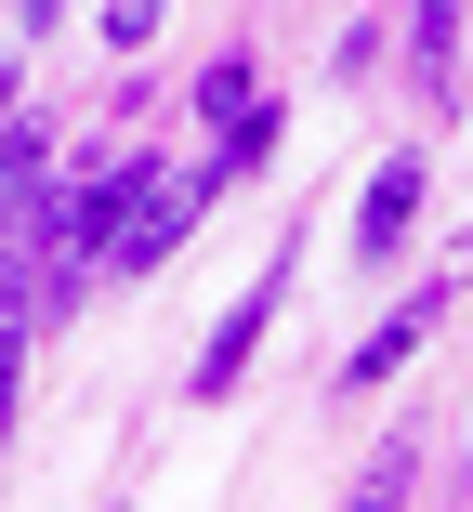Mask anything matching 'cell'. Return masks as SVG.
I'll return each instance as SVG.
<instances>
[{
	"label": "cell",
	"instance_id": "6da1fadb",
	"mask_svg": "<svg viewBox=\"0 0 473 512\" xmlns=\"http://www.w3.org/2000/svg\"><path fill=\"white\" fill-rule=\"evenodd\" d=\"M211 197H224V171H145V197H132V211L106 224V250H92V276H158L171 250H184V224H198L211 211Z\"/></svg>",
	"mask_w": 473,
	"mask_h": 512
},
{
	"label": "cell",
	"instance_id": "7a4b0ae2",
	"mask_svg": "<svg viewBox=\"0 0 473 512\" xmlns=\"http://www.w3.org/2000/svg\"><path fill=\"white\" fill-rule=\"evenodd\" d=\"M290 263H303V237H276V263L250 276V302H237V316H224V329L198 342V394H211V407H224V394H237V368L263 355V329H276V302H290Z\"/></svg>",
	"mask_w": 473,
	"mask_h": 512
},
{
	"label": "cell",
	"instance_id": "3957f363",
	"mask_svg": "<svg viewBox=\"0 0 473 512\" xmlns=\"http://www.w3.org/2000/svg\"><path fill=\"white\" fill-rule=\"evenodd\" d=\"M434 329H447V289H408L395 316H382V329H368V342L342 355V381H395V368H408V355H421Z\"/></svg>",
	"mask_w": 473,
	"mask_h": 512
},
{
	"label": "cell",
	"instance_id": "277c9868",
	"mask_svg": "<svg viewBox=\"0 0 473 512\" xmlns=\"http://www.w3.org/2000/svg\"><path fill=\"white\" fill-rule=\"evenodd\" d=\"M421 224V158H382V184H368V211H355V263H395Z\"/></svg>",
	"mask_w": 473,
	"mask_h": 512
},
{
	"label": "cell",
	"instance_id": "5b68a950",
	"mask_svg": "<svg viewBox=\"0 0 473 512\" xmlns=\"http://www.w3.org/2000/svg\"><path fill=\"white\" fill-rule=\"evenodd\" d=\"M40 171H53V145H40V119H0V224L40 197Z\"/></svg>",
	"mask_w": 473,
	"mask_h": 512
},
{
	"label": "cell",
	"instance_id": "8992f818",
	"mask_svg": "<svg viewBox=\"0 0 473 512\" xmlns=\"http://www.w3.org/2000/svg\"><path fill=\"white\" fill-rule=\"evenodd\" d=\"M27 329H40V316L0 289V447H14V407H27Z\"/></svg>",
	"mask_w": 473,
	"mask_h": 512
},
{
	"label": "cell",
	"instance_id": "52a82bcc",
	"mask_svg": "<svg viewBox=\"0 0 473 512\" xmlns=\"http://www.w3.org/2000/svg\"><path fill=\"white\" fill-rule=\"evenodd\" d=\"M237 106H250V53H224V66H211V79H198V119H211V132H224V119H237Z\"/></svg>",
	"mask_w": 473,
	"mask_h": 512
},
{
	"label": "cell",
	"instance_id": "ba28073f",
	"mask_svg": "<svg viewBox=\"0 0 473 512\" xmlns=\"http://www.w3.org/2000/svg\"><path fill=\"white\" fill-rule=\"evenodd\" d=\"M158 14H171V0H106V53H145V40H158Z\"/></svg>",
	"mask_w": 473,
	"mask_h": 512
},
{
	"label": "cell",
	"instance_id": "9c48e42d",
	"mask_svg": "<svg viewBox=\"0 0 473 512\" xmlns=\"http://www.w3.org/2000/svg\"><path fill=\"white\" fill-rule=\"evenodd\" d=\"M40 27H66V0H14V40H40Z\"/></svg>",
	"mask_w": 473,
	"mask_h": 512
},
{
	"label": "cell",
	"instance_id": "30bf717a",
	"mask_svg": "<svg viewBox=\"0 0 473 512\" xmlns=\"http://www.w3.org/2000/svg\"><path fill=\"white\" fill-rule=\"evenodd\" d=\"M0 119H14V40H0Z\"/></svg>",
	"mask_w": 473,
	"mask_h": 512
}]
</instances>
